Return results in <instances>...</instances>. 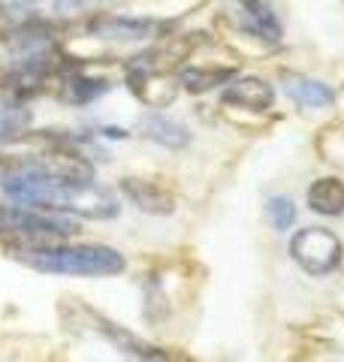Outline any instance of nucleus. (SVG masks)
<instances>
[{"mask_svg": "<svg viewBox=\"0 0 344 362\" xmlns=\"http://www.w3.org/2000/svg\"><path fill=\"white\" fill-rule=\"evenodd\" d=\"M79 233V223L67 214H52L25 206H0V239L13 245L16 254L45 251L67 245Z\"/></svg>", "mask_w": 344, "mask_h": 362, "instance_id": "1", "label": "nucleus"}, {"mask_svg": "<svg viewBox=\"0 0 344 362\" xmlns=\"http://www.w3.org/2000/svg\"><path fill=\"white\" fill-rule=\"evenodd\" d=\"M21 263L49 275H76V278H109L124 272V257L109 245H57L45 251L16 254Z\"/></svg>", "mask_w": 344, "mask_h": 362, "instance_id": "2", "label": "nucleus"}, {"mask_svg": "<svg viewBox=\"0 0 344 362\" xmlns=\"http://www.w3.org/2000/svg\"><path fill=\"white\" fill-rule=\"evenodd\" d=\"M290 257L308 275H329L332 269L341 263V242L332 230L323 226H305L293 235L290 242Z\"/></svg>", "mask_w": 344, "mask_h": 362, "instance_id": "3", "label": "nucleus"}, {"mask_svg": "<svg viewBox=\"0 0 344 362\" xmlns=\"http://www.w3.org/2000/svg\"><path fill=\"white\" fill-rule=\"evenodd\" d=\"M227 18L233 21L239 30L257 37L266 45H278L284 37L281 18L275 13V6L269 0H229L227 4Z\"/></svg>", "mask_w": 344, "mask_h": 362, "instance_id": "4", "label": "nucleus"}, {"mask_svg": "<svg viewBox=\"0 0 344 362\" xmlns=\"http://www.w3.org/2000/svg\"><path fill=\"white\" fill-rule=\"evenodd\" d=\"M91 37H97L103 42L112 45H133V42H145L154 40L160 33V21L154 18H133V16H112V13H100L88 21Z\"/></svg>", "mask_w": 344, "mask_h": 362, "instance_id": "5", "label": "nucleus"}, {"mask_svg": "<svg viewBox=\"0 0 344 362\" xmlns=\"http://www.w3.org/2000/svg\"><path fill=\"white\" fill-rule=\"evenodd\" d=\"M121 194L145 214H172V209H176V199H172L169 190L157 187L154 181H145V178H124Z\"/></svg>", "mask_w": 344, "mask_h": 362, "instance_id": "6", "label": "nucleus"}, {"mask_svg": "<svg viewBox=\"0 0 344 362\" xmlns=\"http://www.w3.org/2000/svg\"><path fill=\"white\" fill-rule=\"evenodd\" d=\"M224 103L229 106H245L251 112H266L275 103V90L269 82L263 78H236V82H227L224 94H221Z\"/></svg>", "mask_w": 344, "mask_h": 362, "instance_id": "7", "label": "nucleus"}, {"mask_svg": "<svg viewBox=\"0 0 344 362\" xmlns=\"http://www.w3.org/2000/svg\"><path fill=\"white\" fill-rule=\"evenodd\" d=\"M139 133L145 136L148 142H157L164 145V148H185V145H190V133L185 124H178L176 118L169 115H160V112H148V115L139 118Z\"/></svg>", "mask_w": 344, "mask_h": 362, "instance_id": "8", "label": "nucleus"}, {"mask_svg": "<svg viewBox=\"0 0 344 362\" xmlns=\"http://www.w3.org/2000/svg\"><path fill=\"white\" fill-rule=\"evenodd\" d=\"M284 94L293 100L296 106H308V109H326L336 103V90L320 78H308V76H290L284 78Z\"/></svg>", "mask_w": 344, "mask_h": 362, "instance_id": "9", "label": "nucleus"}, {"mask_svg": "<svg viewBox=\"0 0 344 362\" xmlns=\"http://www.w3.org/2000/svg\"><path fill=\"white\" fill-rule=\"evenodd\" d=\"M308 209L317 214H326V218H338L344 214V181L336 175L317 178L308 187Z\"/></svg>", "mask_w": 344, "mask_h": 362, "instance_id": "10", "label": "nucleus"}, {"mask_svg": "<svg viewBox=\"0 0 344 362\" xmlns=\"http://www.w3.org/2000/svg\"><path fill=\"white\" fill-rule=\"evenodd\" d=\"M112 88V82H106V78H91L85 73H70L61 78V100L70 106H85V103H94L97 97H103L106 90Z\"/></svg>", "mask_w": 344, "mask_h": 362, "instance_id": "11", "label": "nucleus"}, {"mask_svg": "<svg viewBox=\"0 0 344 362\" xmlns=\"http://www.w3.org/2000/svg\"><path fill=\"white\" fill-rule=\"evenodd\" d=\"M229 78H233V70H229V66H209V70H202V66H188V70L178 73V85L185 90H190V94H202V90L227 85Z\"/></svg>", "mask_w": 344, "mask_h": 362, "instance_id": "12", "label": "nucleus"}, {"mask_svg": "<svg viewBox=\"0 0 344 362\" xmlns=\"http://www.w3.org/2000/svg\"><path fill=\"white\" fill-rule=\"evenodd\" d=\"M30 124V109L13 94H0V139H16Z\"/></svg>", "mask_w": 344, "mask_h": 362, "instance_id": "13", "label": "nucleus"}, {"mask_svg": "<svg viewBox=\"0 0 344 362\" xmlns=\"http://www.w3.org/2000/svg\"><path fill=\"white\" fill-rule=\"evenodd\" d=\"M266 221L272 223V230L287 233L296 223V206L290 197H269L266 199Z\"/></svg>", "mask_w": 344, "mask_h": 362, "instance_id": "14", "label": "nucleus"}]
</instances>
